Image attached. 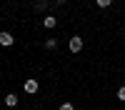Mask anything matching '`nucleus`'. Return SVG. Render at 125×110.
<instances>
[{
  "mask_svg": "<svg viewBox=\"0 0 125 110\" xmlns=\"http://www.w3.org/2000/svg\"><path fill=\"white\" fill-rule=\"evenodd\" d=\"M68 48H70V53H80V50H83V38H78V35L70 38V45Z\"/></svg>",
  "mask_w": 125,
  "mask_h": 110,
  "instance_id": "nucleus-2",
  "label": "nucleus"
},
{
  "mask_svg": "<svg viewBox=\"0 0 125 110\" xmlns=\"http://www.w3.org/2000/svg\"><path fill=\"white\" fill-rule=\"evenodd\" d=\"M23 90H25L28 95H35L38 90H40V85H38V80H33V78H30V80H25V85H23Z\"/></svg>",
  "mask_w": 125,
  "mask_h": 110,
  "instance_id": "nucleus-1",
  "label": "nucleus"
},
{
  "mask_svg": "<svg viewBox=\"0 0 125 110\" xmlns=\"http://www.w3.org/2000/svg\"><path fill=\"white\" fill-rule=\"evenodd\" d=\"M48 5H45V0H38V3H35V10H45Z\"/></svg>",
  "mask_w": 125,
  "mask_h": 110,
  "instance_id": "nucleus-8",
  "label": "nucleus"
},
{
  "mask_svg": "<svg viewBox=\"0 0 125 110\" xmlns=\"http://www.w3.org/2000/svg\"><path fill=\"white\" fill-rule=\"evenodd\" d=\"M55 3H58V5H62V3H65V0H55Z\"/></svg>",
  "mask_w": 125,
  "mask_h": 110,
  "instance_id": "nucleus-11",
  "label": "nucleus"
},
{
  "mask_svg": "<svg viewBox=\"0 0 125 110\" xmlns=\"http://www.w3.org/2000/svg\"><path fill=\"white\" fill-rule=\"evenodd\" d=\"M95 3H98L100 8H110V5H113V0H95Z\"/></svg>",
  "mask_w": 125,
  "mask_h": 110,
  "instance_id": "nucleus-6",
  "label": "nucleus"
},
{
  "mask_svg": "<svg viewBox=\"0 0 125 110\" xmlns=\"http://www.w3.org/2000/svg\"><path fill=\"white\" fill-rule=\"evenodd\" d=\"M60 110H75V108H73L70 103H62V105H60Z\"/></svg>",
  "mask_w": 125,
  "mask_h": 110,
  "instance_id": "nucleus-9",
  "label": "nucleus"
},
{
  "mask_svg": "<svg viewBox=\"0 0 125 110\" xmlns=\"http://www.w3.org/2000/svg\"><path fill=\"white\" fill-rule=\"evenodd\" d=\"M5 105H8V108H15V105H18V95H15V93H8V95H5Z\"/></svg>",
  "mask_w": 125,
  "mask_h": 110,
  "instance_id": "nucleus-4",
  "label": "nucleus"
},
{
  "mask_svg": "<svg viewBox=\"0 0 125 110\" xmlns=\"http://www.w3.org/2000/svg\"><path fill=\"white\" fill-rule=\"evenodd\" d=\"M15 43V38L10 35V33H5V30H0V45H5V48H10Z\"/></svg>",
  "mask_w": 125,
  "mask_h": 110,
  "instance_id": "nucleus-3",
  "label": "nucleus"
},
{
  "mask_svg": "<svg viewBox=\"0 0 125 110\" xmlns=\"http://www.w3.org/2000/svg\"><path fill=\"white\" fill-rule=\"evenodd\" d=\"M118 98H120V100H125V85H123V88L118 90Z\"/></svg>",
  "mask_w": 125,
  "mask_h": 110,
  "instance_id": "nucleus-10",
  "label": "nucleus"
},
{
  "mask_svg": "<svg viewBox=\"0 0 125 110\" xmlns=\"http://www.w3.org/2000/svg\"><path fill=\"white\" fill-rule=\"evenodd\" d=\"M43 25H45V28H55V18H53V15H48V18L43 20Z\"/></svg>",
  "mask_w": 125,
  "mask_h": 110,
  "instance_id": "nucleus-5",
  "label": "nucleus"
},
{
  "mask_svg": "<svg viewBox=\"0 0 125 110\" xmlns=\"http://www.w3.org/2000/svg\"><path fill=\"white\" fill-rule=\"evenodd\" d=\"M55 45H58V40H55V38H50V40H48V43H45V48H48V50H53Z\"/></svg>",
  "mask_w": 125,
  "mask_h": 110,
  "instance_id": "nucleus-7",
  "label": "nucleus"
}]
</instances>
